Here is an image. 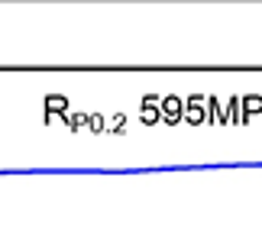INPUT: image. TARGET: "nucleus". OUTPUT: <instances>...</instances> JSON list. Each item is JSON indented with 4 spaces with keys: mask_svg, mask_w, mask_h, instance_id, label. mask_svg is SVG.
I'll return each mask as SVG.
<instances>
[{
    "mask_svg": "<svg viewBox=\"0 0 262 239\" xmlns=\"http://www.w3.org/2000/svg\"><path fill=\"white\" fill-rule=\"evenodd\" d=\"M246 110H262V97H249V101H246Z\"/></svg>",
    "mask_w": 262,
    "mask_h": 239,
    "instance_id": "obj_1",
    "label": "nucleus"
}]
</instances>
